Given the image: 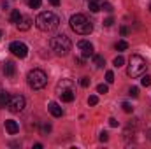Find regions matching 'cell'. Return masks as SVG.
Here are the masks:
<instances>
[{
  "instance_id": "obj_11",
  "label": "cell",
  "mask_w": 151,
  "mask_h": 149,
  "mask_svg": "<svg viewBox=\"0 0 151 149\" xmlns=\"http://www.w3.org/2000/svg\"><path fill=\"white\" fill-rule=\"evenodd\" d=\"M5 130H7L11 135H16V133L19 132V125H18L14 119H7V121H5Z\"/></svg>"
},
{
  "instance_id": "obj_3",
  "label": "cell",
  "mask_w": 151,
  "mask_h": 149,
  "mask_svg": "<svg viewBox=\"0 0 151 149\" xmlns=\"http://www.w3.org/2000/svg\"><path fill=\"white\" fill-rule=\"evenodd\" d=\"M148 69V63L142 56L139 54H132L130 60H128V69H127V74L130 77H137V75H142Z\"/></svg>"
},
{
  "instance_id": "obj_28",
  "label": "cell",
  "mask_w": 151,
  "mask_h": 149,
  "mask_svg": "<svg viewBox=\"0 0 151 149\" xmlns=\"http://www.w3.org/2000/svg\"><path fill=\"white\" fill-rule=\"evenodd\" d=\"M90 82H91V81H90V77H81V86H83V88H88V86H90Z\"/></svg>"
},
{
  "instance_id": "obj_38",
  "label": "cell",
  "mask_w": 151,
  "mask_h": 149,
  "mask_svg": "<svg viewBox=\"0 0 151 149\" xmlns=\"http://www.w3.org/2000/svg\"><path fill=\"white\" fill-rule=\"evenodd\" d=\"M150 11H151V5H150Z\"/></svg>"
},
{
  "instance_id": "obj_32",
  "label": "cell",
  "mask_w": 151,
  "mask_h": 149,
  "mask_svg": "<svg viewBox=\"0 0 151 149\" xmlns=\"http://www.w3.org/2000/svg\"><path fill=\"white\" fill-rule=\"evenodd\" d=\"M113 23H114L113 18H107V19H104V27H111Z\"/></svg>"
},
{
  "instance_id": "obj_27",
  "label": "cell",
  "mask_w": 151,
  "mask_h": 149,
  "mask_svg": "<svg viewBox=\"0 0 151 149\" xmlns=\"http://www.w3.org/2000/svg\"><path fill=\"white\" fill-rule=\"evenodd\" d=\"M121 107H123V111H125V112H132V111H134V107H132L128 102H123V104H121Z\"/></svg>"
},
{
  "instance_id": "obj_26",
  "label": "cell",
  "mask_w": 151,
  "mask_h": 149,
  "mask_svg": "<svg viewBox=\"0 0 151 149\" xmlns=\"http://www.w3.org/2000/svg\"><path fill=\"white\" fill-rule=\"evenodd\" d=\"M106 81H107L109 84H111V82H114V74L111 72V70H107V72H106Z\"/></svg>"
},
{
  "instance_id": "obj_14",
  "label": "cell",
  "mask_w": 151,
  "mask_h": 149,
  "mask_svg": "<svg viewBox=\"0 0 151 149\" xmlns=\"http://www.w3.org/2000/svg\"><path fill=\"white\" fill-rule=\"evenodd\" d=\"M4 74L7 75V77H12V75L16 74V65L12 62H5L4 63Z\"/></svg>"
},
{
  "instance_id": "obj_23",
  "label": "cell",
  "mask_w": 151,
  "mask_h": 149,
  "mask_svg": "<svg viewBox=\"0 0 151 149\" xmlns=\"http://www.w3.org/2000/svg\"><path fill=\"white\" fill-rule=\"evenodd\" d=\"M40 4H42V0H28V5H30L32 9H39Z\"/></svg>"
},
{
  "instance_id": "obj_10",
  "label": "cell",
  "mask_w": 151,
  "mask_h": 149,
  "mask_svg": "<svg viewBox=\"0 0 151 149\" xmlns=\"http://www.w3.org/2000/svg\"><path fill=\"white\" fill-rule=\"evenodd\" d=\"M60 98H62V102H72L76 98V90H63V91H60V93H56Z\"/></svg>"
},
{
  "instance_id": "obj_15",
  "label": "cell",
  "mask_w": 151,
  "mask_h": 149,
  "mask_svg": "<svg viewBox=\"0 0 151 149\" xmlns=\"http://www.w3.org/2000/svg\"><path fill=\"white\" fill-rule=\"evenodd\" d=\"M88 7H90L91 12H99L102 9V0H90L88 2Z\"/></svg>"
},
{
  "instance_id": "obj_31",
  "label": "cell",
  "mask_w": 151,
  "mask_h": 149,
  "mask_svg": "<svg viewBox=\"0 0 151 149\" xmlns=\"http://www.w3.org/2000/svg\"><path fill=\"white\" fill-rule=\"evenodd\" d=\"M107 139H109L107 132H102V133H100V142H107Z\"/></svg>"
},
{
  "instance_id": "obj_7",
  "label": "cell",
  "mask_w": 151,
  "mask_h": 149,
  "mask_svg": "<svg viewBox=\"0 0 151 149\" xmlns=\"http://www.w3.org/2000/svg\"><path fill=\"white\" fill-rule=\"evenodd\" d=\"M9 51H11L14 56H18V58H25V56L28 54V47H27V44H25V42H19V40L11 42Z\"/></svg>"
},
{
  "instance_id": "obj_36",
  "label": "cell",
  "mask_w": 151,
  "mask_h": 149,
  "mask_svg": "<svg viewBox=\"0 0 151 149\" xmlns=\"http://www.w3.org/2000/svg\"><path fill=\"white\" fill-rule=\"evenodd\" d=\"M49 4L55 5V7H58V5H60V0H49Z\"/></svg>"
},
{
  "instance_id": "obj_20",
  "label": "cell",
  "mask_w": 151,
  "mask_h": 149,
  "mask_svg": "<svg viewBox=\"0 0 151 149\" xmlns=\"http://www.w3.org/2000/svg\"><path fill=\"white\" fill-rule=\"evenodd\" d=\"M123 63H125V58H123L121 54H119V56H116V58L113 60V65H114V67H121Z\"/></svg>"
},
{
  "instance_id": "obj_17",
  "label": "cell",
  "mask_w": 151,
  "mask_h": 149,
  "mask_svg": "<svg viewBox=\"0 0 151 149\" xmlns=\"http://www.w3.org/2000/svg\"><path fill=\"white\" fill-rule=\"evenodd\" d=\"M9 98H11V95H9L7 91H0V109L7 107V104H9Z\"/></svg>"
},
{
  "instance_id": "obj_6",
  "label": "cell",
  "mask_w": 151,
  "mask_h": 149,
  "mask_svg": "<svg viewBox=\"0 0 151 149\" xmlns=\"http://www.w3.org/2000/svg\"><path fill=\"white\" fill-rule=\"evenodd\" d=\"M25 97H21V95H11V98H9V104H7V109L12 112V114H18V112H21L25 109Z\"/></svg>"
},
{
  "instance_id": "obj_13",
  "label": "cell",
  "mask_w": 151,
  "mask_h": 149,
  "mask_svg": "<svg viewBox=\"0 0 151 149\" xmlns=\"http://www.w3.org/2000/svg\"><path fill=\"white\" fill-rule=\"evenodd\" d=\"M49 112H51V116H55V117H62V114H63V111H62V107L56 104V102H51L49 104Z\"/></svg>"
},
{
  "instance_id": "obj_34",
  "label": "cell",
  "mask_w": 151,
  "mask_h": 149,
  "mask_svg": "<svg viewBox=\"0 0 151 149\" xmlns=\"http://www.w3.org/2000/svg\"><path fill=\"white\" fill-rule=\"evenodd\" d=\"M109 125H111V126H114V128H116V126H118V121H116L114 117H111V119H109Z\"/></svg>"
},
{
  "instance_id": "obj_2",
  "label": "cell",
  "mask_w": 151,
  "mask_h": 149,
  "mask_svg": "<svg viewBox=\"0 0 151 149\" xmlns=\"http://www.w3.org/2000/svg\"><path fill=\"white\" fill-rule=\"evenodd\" d=\"M70 28L79 35H90L93 32V25L84 14H74L70 18Z\"/></svg>"
},
{
  "instance_id": "obj_29",
  "label": "cell",
  "mask_w": 151,
  "mask_h": 149,
  "mask_svg": "<svg viewBox=\"0 0 151 149\" xmlns=\"http://www.w3.org/2000/svg\"><path fill=\"white\" fill-rule=\"evenodd\" d=\"M40 132H42V133H49V132H51V125H49V123H44L42 128H40Z\"/></svg>"
},
{
  "instance_id": "obj_4",
  "label": "cell",
  "mask_w": 151,
  "mask_h": 149,
  "mask_svg": "<svg viewBox=\"0 0 151 149\" xmlns=\"http://www.w3.org/2000/svg\"><path fill=\"white\" fill-rule=\"evenodd\" d=\"M49 46H51V49L58 54V56H65L69 51H70V47H72V42H70V39L67 37V35H56V37L51 39V42H49Z\"/></svg>"
},
{
  "instance_id": "obj_16",
  "label": "cell",
  "mask_w": 151,
  "mask_h": 149,
  "mask_svg": "<svg viewBox=\"0 0 151 149\" xmlns=\"http://www.w3.org/2000/svg\"><path fill=\"white\" fill-rule=\"evenodd\" d=\"M23 19V14L18 11V9H14L12 12H11V23H14V25H18L19 21Z\"/></svg>"
},
{
  "instance_id": "obj_33",
  "label": "cell",
  "mask_w": 151,
  "mask_h": 149,
  "mask_svg": "<svg viewBox=\"0 0 151 149\" xmlns=\"http://www.w3.org/2000/svg\"><path fill=\"white\" fill-rule=\"evenodd\" d=\"M84 60H86V58L79 56V58H76V63H77V65H84Z\"/></svg>"
},
{
  "instance_id": "obj_22",
  "label": "cell",
  "mask_w": 151,
  "mask_h": 149,
  "mask_svg": "<svg viewBox=\"0 0 151 149\" xmlns=\"http://www.w3.org/2000/svg\"><path fill=\"white\" fill-rule=\"evenodd\" d=\"M141 84H142L144 88H148V86L151 84V77H150V75H142V79H141Z\"/></svg>"
},
{
  "instance_id": "obj_30",
  "label": "cell",
  "mask_w": 151,
  "mask_h": 149,
  "mask_svg": "<svg viewBox=\"0 0 151 149\" xmlns=\"http://www.w3.org/2000/svg\"><path fill=\"white\" fill-rule=\"evenodd\" d=\"M102 9L107 11V12H111V11H113V5H111L109 2H102Z\"/></svg>"
},
{
  "instance_id": "obj_12",
  "label": "cell",
  "mask_w": 151,
  "mask_h": 149,
  "mask_svg": "<svg viewBox=\"0 0 151 149\" xmlns=\"http://www.w3.org/2000/svg\"><path fill=\"white\" fill-rule=\"evenodd\" d=\"M16 27H18V30H19V32H27V30L32 27V19H30L28 16H23V19H21Z\"/></svg>"
},
{
  "instance_id": "obj_21",
  "label": "cell",
  "mask_w": 151,
  "mask_h": 149,
  "mask_svg": "<svg viewBox=\"0 0 151 149\" xmlns=\"http://www.w3.org/2000/svg\"><path fill=\"white\" fill-rule=\"evenodd\" d=\"M99 104V97L97 95H90L88 97V105H97Z\"/></svg>"
},
{
  "instance_id": "obj_18",
  "label": "cell",
  "mask_w": 151,
  "mask_h": 149,
  "mask_svg": "<svg viewBox=\"0 0 151 149\" xmlns=\"http://www.w3.org/2000/svg\"><path fill=\"white\" fill-rule=\"evenodd\" d=\"M93 62H95V67H99V69H102L106 65L104 56H100V54H93Z\"/></svg>"
},
{
  "instance_id": "obj_9",
  "label": "cell",
  "mask_w": 151,
  "mask_h": 149,
  "mask_svg": "<svg viewBox=\"0 0 151 149\" xmlns=\"http://www.w3.org/2000/svg\"><path fill=\"white\" fill-rule=\"evenodd\" d=\"M63 90H76V84L72 79H62L58 84H56V93L63 91Z\"/></svg>"
},
{
  "instance_id": "obj_8",
  "label": "cell",
  "mask_w": 151,
  "mask_h": 149,
  "mask_svg": "<svg viewBox=\"0 0 151 149\" xmlns=\"http://www.w3.org/2000/svg\"><path fill=\"white\" fill-rule=\"evenodd\" d=\"M77 49L81 51V56H83V58L93 56V44H91L90 40H79V42H77Z\"/></svg>"
},
{
  "instance_id": "obj_5",
  "label": "cell",
  "mask_w": 151,
  "mask_h": 149,
  "mask_svg": "<svg viewBox=\"0 0 151 149\" xmlns=\"http://www.w3.org/2000/svg\"><path fill=\"white\" fill-rule=\"evenodd\" d=\"M27 79H28V86L32 90H42L47 84V75H46L44 70H40V69L30 70L28 75H27Z\"/></svg>"
},
{
  "instance_id": "obj_24",
  "label": "cell",
  "mask_w": 151,
  "mask_h": 149,
  "mask_svg": "<svg viewBox=\"0 0 151 149\" xmlns=\"http://www.w3.org/2000/svg\"><path fill=\"white\" fill-rule=\"evenodd\" d=\"M107 90H109V88H107V84H99V86H97V91H99L100 95H106V93H107Z\"/></svg>"
},
{
  "instance_id": "obj_1",
  "label": "cell",
  "mask_w": 151,
  "mask_h": 149,
  "mask_svg": "<svg viewBox=\"0 0 151 149\" xmlns=\"http://www.w3.org/2000/svg\"><path fill=\"white\" fill-rule=\"evenodd\" d=\"M35 25H37V28L40 32H53L60 27V18L51 11H44L37 16Z\"/></svg>"
},
{
  "instance_id": "obj_37",
  "label": "cell",
  "mask_w": 151,
  "mask_h": 149,
  "mask_svg": "<svg viewBox=\"0 0 151 149\" xmlns=\"http://www.w3.org/2000/svg\"><path fill=\"white\" fill-rule=\"evenodd\" d=\"M0 39H2V32H0Z\"/></svg>"
},
{
  "instance_id": "obj_25",
  "label": "cell",
  "mask_w": 151,
  "mask_h": 149,
  "mask_svg": "<svg viewBox=\"0 0 151 149\" xmlns=\"http://www.w3.org/2000/svg\"><path fill=\"white\" fill-rule=\"evenodd\" d=\"M128 95H130V97H134V98H137V97H139V88H135V86H134V88H130V90H128Z\"/></svg>"
},
{
  "instance_id": "obj_35",
  "label": "cell",
  "mask_w": 151,
  "mask_h": 149,
  "mask_svg": "<svg viewBox=\"0 0 151 149\" xmlns=\"http://www.w3.org/2000/svg\"><path fill=\"white\" fill-rule=\"evenodd\" d=\"M119 32H121V35H128V28H127V27H121Z\"/></svg>"
},
{
  "instance_id": "obj_19",
  "label": "cell",
  "mask_w": 151,
  "mask_h": 149,
  "mask_svg": "<svg viewBox=\"0 0 151 149\" xmlns=\"http://www.w3.org/2000/svg\"><path fill=\"white\" fill-rule=\"evenodd\" d=\"M114 47H116L118 51H125V49H128V42H127V40H118Z\"/></svg>"
}]
</instances>
